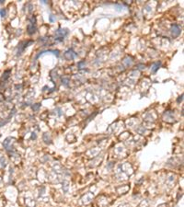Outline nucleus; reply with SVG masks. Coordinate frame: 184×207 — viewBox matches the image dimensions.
Segmentation results:
<instances>
[{"instance_id": "f257e3e1", "label": "nucleus", "mask_w": 184, "mask_h": 207, "mask_svg": "<svg viewBox=\"0 0 184 207\" xmlns=\"http://www.w3.org/2000/svg\"><path fill=\"white\" fill-rule=\"evenodd\" d=\"M76 56H77V54H76L72 49H69V50H67V51L64 53V57H65L67 60H73V59H75Z\"/></svg>"}, {"instance_id": "f03ea898", "label": "nucleus", "mask_w": 184, "mask_h": 207, "mask_svg": "<svg viewBox=\"0 0 184 207\" xmlns=\"http://www.w3.org/2000/svg\"><path fill=\"white\" fill-rule=\"evenodd\" d=\"M171 34L173 37H178L180 34V28L177 24H173L171 26Z\"/></svg>"}, {"instance_id": "7ed1b4c3", "label": "nucleus", "mask_w": 184, "mask_h": 207, "mask_svg": "<svg viewBox=\"0 0 184 207\" xmlns=\"http://www.w3.org/2000/svg\"><path fill=\"white\" fill-rule=\"evenodd\" d=\"M67 34H68V31L66 29H58L55 31V35H57L58 38H61V39H64Z\"/></svg>"}, {"instance_id": "20e7f679", "label": "nucleus", "mask_w": 184, "mask_h": 207, "mask_svg": "<svg viewBox=\"0 0 184 207\" xmlns=\"http://www.w3.org/2000/svg\"><path fill=\"white\" fill-rule=\"evenodd\" d=\"M31 43H32V41H29V42H24V45L21 47V45H22V44H21V42H20V45H19V50H18V53H17V54H18V55L21 54V53L25 50V48H27V47H28L30 44H31Z\"/></svg>"}, {"instance_id": "39448f33", "label": "nucleus", "mask_w": 184, "mask_h": 207, "mask_svg": "<svg viewBox=\"0 0 184 207\" xmlns=\"http://www.w3.org/2000/svg\"><path fill=\"white\" fill-rule=\"evenodd\" d=\"M36 26H35V22H30V24L28 25V29H27V31H28V33L30 34V35H32L33 33H35V31H36Z\"/></svg>"}, {"instance_id": "423d86ee", "label": "nucleus", "mask_w": 184, "mask_h": 207, "mask_svg": "<svg viewBox=\"0 0 184 207\" xmlns=\"http://www.w3.org/2000/svg\"><path fill=\"white\" fill-rule=\"evenodd\" d=\"M160 65H161V63H160V62H156V63H155V64H153L152 68H151L152 72H153V73H156V72L158 70V68L160 67Z\"/></svg>"}, {"instance_id": "0eeeda50", "label": "nucleus", "mask_w": 184, "mask_h": 207, "mask_svg": "<svg viewBox=\"0 0 184 207\" xmlns=\"http://www.w3.org/2000/svg\"><path fill=\"white\" fill-rule=\"evenodd\" d=\"M40 107H41V104L40 103H36V104H34L33 106H32V110L33 111H38L39 109H40Z\"/></svg>"}, {"instance_id": "6e6552de", "label": "nucleus", "mask_w": 184, "mask_h": 207, "mask_svg": "<svg viewBox=\"0 0 184 207\" xmlns=\"http://www.w3.org/2000/svg\"><path fill=\"white\" fill-rule=\"evenodd\" d=\"M68 82H69V79H68V78H63V79H62V83H63L64 86H66V87L68 86Z\"/></svg>"}, {"instance_id": "1a4fd4ad", "label": "nucleus", "mask_w": 184, "mask_h": 207, "mask_svg": "<svg viewBox=\"0 0 184 207\" xmlns=\"http://www.w3.org/2000/svg\"><path fill=\"white\" fill-rule=\"evenodd\" d=\"M182 100H183V95H181V96H180V97L177 100V102H178V103H179L180 101H182Z\"/></svg>"}, {"instance_id": "9d476101", "label": "nucleus", "mask_w": 184, "mask_h": 207, "mask_svg": "<svg viewBox=\"0 0 184 207\" xmlns=\"http://www.w3.org/2000/svg\"><path fill=\"white\" fill-rule=\"evenodd\" d=\"M5 14H6V11L3 9V10L1 11V16H2V17H5Z\"/></svg>"}, {"instance_id": "9b49d317", "label": "nucleus", "mask_w": 184, "mask_h": 207, "mask_svg": "<svg viewBox=\"0 0 184 207\" xmlns=\"http://www.w3.org/2000/svg\"><path fill=\"white\" fill-rule=\"evenodd\" d=\"M53 20H53V16H50V21L53 22Z\"/></svg>"}]
</instances>
